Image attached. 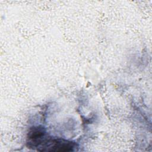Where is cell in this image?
Masks as SVG:
<instances>
[{
  "label": "cell",
  "instance_id": "cell-1",
  "mask_svg": "<svg viewBox=\"0 0 152 152\" xmlns=\"http://www.w3.org/2000/svg\"><path fill=\"white\" fill-rule=\"evenodd\" d=\"M27 146L39 151L66 152L74 151L77 144L72 141L50 136L43 127L34 126L27 134Z\"/></svg>",
  "mask_w": 152,
  "mask_h": 152
}]
</instances>
